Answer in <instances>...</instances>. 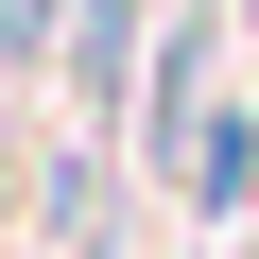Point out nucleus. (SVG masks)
<instances>
[{
  "label": "nucleus",
  "mask_w": 259,
  "mask_h": 259,
  "mask_svg": "<svg viewBox=\"0 0 259 259\" xmlns=\"http://www.w3.org/2000/svg\"><path fill=\"white\" fill-rule=\"evenodd\" d=\"M156 173H173V207H190V225H259V104H207Z\"/></svg>",
  "instance_id": "f257e3e1"
},
{
  "label": "nucleus",
  "mask_w": 259,
  "mask_h": 259,
  "mask_svg": "<svg viewBox=\"0 0 259 259\" xmlns=\"http://www.w3.org/2000/svg\"><path fill=\"white\" fill-rule=\"evenodd\" d=\"M69 52V0H0V69H52Z\"/></svg>",
  "instance_id": "f03ea898"
},
{
  "label": "nucleus",
  "mask_w": 259,
  "mask_h": 259,
  "mask_svg": "<svg viewBox=\"0 0 259 259\" xmlns=\"http://www.w3.org/2000/svg\"><path fill=\"white\" fill-rule=\"evenodd\" d=\"M69 259H121V242H69Z\"/></svg>",
  "instance_id": "7ed1b4c3"
}]
</instances>
